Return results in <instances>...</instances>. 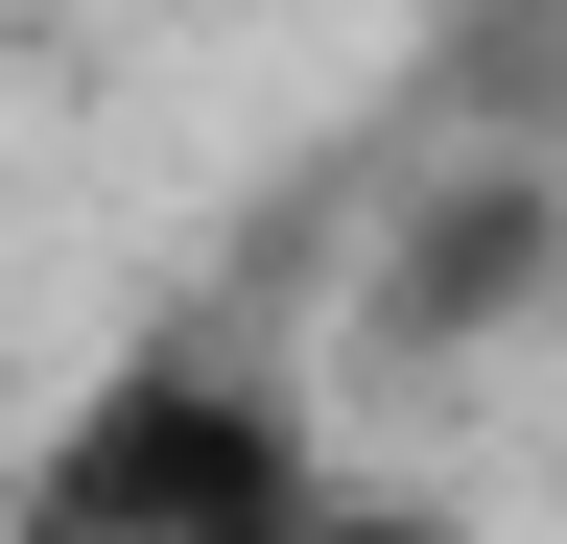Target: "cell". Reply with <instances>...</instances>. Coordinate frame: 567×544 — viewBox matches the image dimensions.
Returning a JSON list of instances; mask_svg holds the SVG:
<instances>
[{"label":"cell","instance_id":"obj_3","mask_svg":"<svg viewBox=\"0 0 567 544\" xmlns=\"http://www.w3.org/2000/svg\"><path fill=\"white\" fill-rule=\"evenodd\" d=\"M308 544H473V521H425V497H354V473H331V521Z\"/></svg>","mask_w":567,"mask_h":544},{"label":"cell","instance_id":"obj_2","mask_svg":"<svg viewBox=\"0 0 567 544\" xmlns=\"http://www.w3.org/2000/svg\"><path fill=\"white\" fill-rule=\"evenodd\" d=\"M544 285H567V166H520V143H496V166H425L402 237H379V331H402V356H496Z\"/></svg>","mask_w":567,"mask_h":544},{"label":"cell","instance_id":"obj_4","mask_svg":"<svg viewBox=\"0 0 567 544\" xmlns=\"http://www.w3.org/2000/svg\"><path fill=\"white\" fill-rule=\"evenodd\" d=\"M0 544H24V473H0Z\"/></svg>","mask_w":567,"mask_h":544},{"label":"cell","instance_id":"obj_1","mask_svg":"<svg viewBox=\"0 0 567 544\" xmlns=\"http://www.w3.org/2000/svg\"><path fill=\"white\" fill-rule=\"evenodd\" d=\"M308 521H331L308 402L260 356H213V331L95 356L48 402V450H24V544H308Z\"/></svg>","mask_w":567,"mask_h":544}]
</instances>
